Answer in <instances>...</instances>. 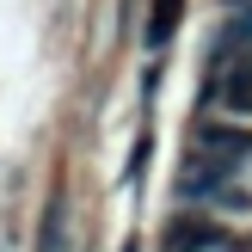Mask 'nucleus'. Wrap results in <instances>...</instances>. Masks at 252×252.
Instances as JSON below:
<instances>
[{"label":"nucleus","mask_w":252,"mask_h":252,"mask_svg":"<svg viewBox=\"0 0 252 252\" xmlns=\"http://www.w3.org/2000/svg\"><path fill=\"white\" fill-rule=\"evenodd\" d=\"M203 154L221 160V166H240L252 154V129H234V123H209L203 129Z\"/></svg>","instance_id":"obj_1"},{"label":"nucleus","mask_w":252,"mask_h":252,"mask_svg":"<svg viewBox=\"0 0 252 252\" xmlns=\"http://www.w3.org/2000/svg\"><path fill=\"white\" fill-rule=\"evenodd\" d=\"M228 172H234V166H221V160H209V154H203V160H191V166H185L179 191H185V197H216V185L228 179Z\"/></svg>","instance_id":"obj_2"},{"label":"nucleus","mask_w":252,"mask_h":252,"mask_svg":"<svg viewBox=\"0 0 252 252\" xmlns=\"http://www.w3.org/2000/svg\"><path fill=\"white\" fill-rule=\"evenodd\" d=\"M37 252H68V203H49L43 209V228H37Z\"/></svg>","instance_id":"obj_3"},{"label":"nucleus","mask_w":252,"mask_h":252,"mask_svg":"<svg viewBox=\"0 0 252 252\" xmlns=\"http://www.w3.org/2000/svg\"><path fill=\"white\" fill-rule=\"evenodd\" d=\"M179 25V0H154V19H148V49H160Z\"/></svg>","instance_id":"obj_4"},{"label":"nucleus","mask_w":252,"mask_h":252,"mask_svg":"<svg viewBox=\"0 0 252 252\" xmlns=\"http://www.w3.org/2000/svg\"><path fill=\"white\" fill-rule=\"evenodd\" d=\"M166 240H172V252H203L216 234H209L203 221H172V234H166Z\"/></svg>","instance_id":"obj_5"},{"label":"nucleus","mask_w":252,"mask_h":252,"mask_svg":"<svg viewBox=\"0 0 252 252\" xmlns=\"http://www.w3.org/2000/svg\"><path fill=\"white\" fill-rule=\"evenodd\" d=\"M148 148H154V142H148V135H142V142H135V154H129V172H123V179H129V185L142 179V166H148Z\"/></svg>","instance_id":"obj_6"}]
</instances>
